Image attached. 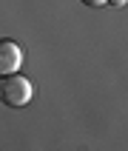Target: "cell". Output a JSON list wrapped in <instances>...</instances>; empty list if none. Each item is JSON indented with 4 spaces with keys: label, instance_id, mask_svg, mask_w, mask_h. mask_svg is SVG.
Segmentation results:
<instances>
[{
    "label": "cell",
    "instance_id": "1",
    "mask_svg": "<svg viewBox=\"0 0 128 151\" xmlns=\"http://www.w3.org/2000/svg\"><path fill=\"white\" fill-rule=\"evenodd\" d=\"M0 94H3V103L6 106H11V109H20V106H26V103L31 100V83L26 80V77L20 74H6L3 77V88H0Z\"/></svg>",
    "mask_w": 128,
    "mask_h": 151
},
{
    "label": "cell",
    "instance_id": "2",
    "mask_svg": "<svg viewBox=\"0 0 128 151\" xmlns=\"http://www.w3.org/2000/svg\"><path fill=\"white\" fill-rule=\"evenodd\" d=\"M23 66V49L14 40H3L0 43V74H14Z\"/></svg>",
    "mask_w": 128,
    "mask_h": 151
},
{
    "label": "cell",
    "instance_id": "3",
    "mask_svg": "<svg viewBox=\"0 0 128 151\" xmlns=\"http://www.w3.org/2000/svg\"><path fill=\"white\" fill-rule=\"evenodd\" d=\"M83 6H88V9H97V6H102V3H108V0H80Z\"/></svg>",
    "mask_w": 128,
    "mask_h": 151
},
{
    "label": "cell",
    "instance_id": "4",
    "mask_svg": "<svg viewBox=\"0 0 128 151\" xmlns=\"http://www.w3.org/2000/svg\"><path fill=\"white\" fill-rule=\"evenodd\" d=\"M108 3H111V6H125L128 0H108Z\"/></svg>",
    "mask_w": 128,
    "mask_h": 151
}]
</instances>
